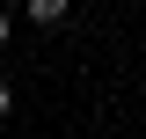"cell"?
<instances>
[{"label": "cell", "mask_w": 146, "mask_h": 139, "mask_svg": "<svg viewBox=\"0 0 146 139\" xmlns=\"http://www.w3.org/2000/svg\"><path fill=\"white\" fill-rule=\"evenodd\" d=\"M22 15H29L36 29H58V22L73 15V0H22Z\"/></svg>", "instance_id": "cell-1"}, {"label": "cell", "mask_w": 146, "mask_h": 139, "mask_svg": "<svg viewBox=\"0 0 146 139\" xmlns=\"http://www.w3.org/2000/svg\"><path fill=\"white\" fill-rule=\"evenodd\" d=\"M7 117H15V88L0 81V124H7Z\"/></svg>", "instance_id": "cell-2"}, {"label": "cell", "mask_w": 146, "mask_h": 139, "mask_svg": "<svg viewBox=\"0 0 146 139\" xmlns=\"http://www.w3.org/2000/svg\"><path fill=\"white\" fill-rule=\"evenodd\" d=\"M7 37H15V15H7V7H0V44H7Z\"/></svg>", "instance_id": "cell-3"}]
</instances>
